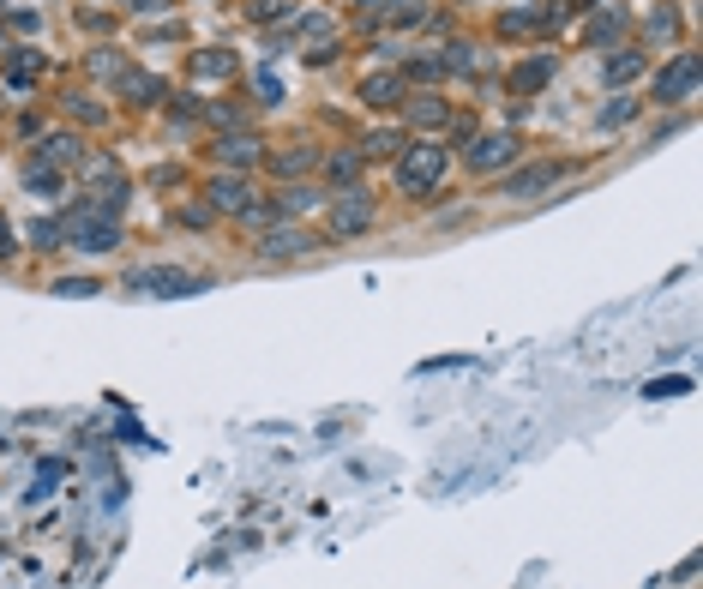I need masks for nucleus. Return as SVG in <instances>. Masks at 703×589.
<instances>
[{
    "label": "nucleus",
    "instance_id": "nucleus-1",
    "mask_svg": "<svg viewBox=\"0 0 703 589\" xmlns=\"http://www.w3.org/2000/svg\"><path fill=\"white\" fill-rule=\"evenodd\" d=\"M439 181H445V151L433 139L403 144V151H397V186H403V193H433Z\"/></svg>",
    "mask_w": 703,
    "mask_h": 589
},
{
    "label": "nucleus",
    "instance_id": "nucleus-2",
    "mask_svg": "<svg viewBox=\"0 0 703 589\" xmlns=\"http://www.w3.org/2000/svg\"><path fill=\"white\" fill-rule=\"evenodd\" d=\"M66 241L79 247V253H115V247H121V217H102V211L79 204V211L66 217Z\"/></svg>",
    "mask_w": 703,
    "mask_h": 589
},
{
    "label": "nucleus",
    "instance_id": "nucleus-3",
    "mask_svg": "<svg viewBox=\"0 0 703 589\" xmlns=\"http://www.w3.org/2000/svg\"><path fill=\"white\" fill-rule=\"evenodd\" d=\"M373 199H367L361 186H343L337 199H331V235H343V241H355V235H367L373 229Z\"/></svg>",
    "mask_w": 703,
    "mask_h": 589
},
{
    "label": "nucleus",
    "instance_id": "nucleus-4",
    "mask_svg": "<svg viewBox=\"0 0 703 589\" xmlns=\"http://www.w3.org/2000/svg\"><path fill=\"white\" fill-rule=\"evenodd\" d=\"M463 163L475 169V175H493V169L517 163V139H511V133H469V151H463Z\"/></svg>",
    "mask_w": 703,
    "mask_h": 589
},
{
    "label": "nucleus",
    "instance_id": "nucleus-5",
    "mask_svg": "<svg viewBox=\"0 0 703 589\" xmlns=\"http://www.w3.org/2000/svg\"><path fill=\"white\" fill-rule=\"evenodd\" d=\"M126 289L133 295H187V289H199L187 271L175 264H144V271H126Z\"/></svg>",
    "mask_w": 703,
    "mask_h": 589
},
{
    "label": "nucleus",
    "instance_id": "nucleus-6",
    "mask_svg": "<svg viewBox=\"0 0 703 589\" xmlns=\"http://www.w3.org/2000/svg\"><path fill=\"white\" fill-rule=\"evenodd\" d=\"M698 91V55H673V61L655 73V97L662 102H691Z\"/></svg>",
    "mask_w": 703,
    "mask_h": 589
},
{
    "label": "nucleus",
    "instance_id": "nucleus-7",
    "mask_svg": "<svg viewBox=\"0 0 703 589\" xmlns=\"http://www.w3.org/2000/svg\"><path fill=\"white\" fill-rule=\"evenodd\" d=\"M319 247V235L313 229H295V223H271V235L259 241L265 259H301V253H313Z\"/></svg>",
    "mask_w": 703,
    "mask_h": 589
},
{
    "label": "nucleus",
    "instance_id": "nucleus-8",
    "mask_svg": "<svg viewBox=\"0 0 703 589\" xmlns=\"http://www.w3.org/2000/svg\"><path fill=\"white\" fill-rule=\"evenodd\" d=\"M259 157H265V139H259V133H222V139H217V163L235 169V175H241L247 163H259Z\"/></svg>",
    "mask_w": 703,
    "mask_h": 589
},
{
    "label": "nucleus",
    "instance_id": "nucleus-9",
    "mask_svg": "<svg viewBox=\"0 0 703 589\" xmlns=\"http://www.w3.org/2000/svg\"><path fill=\"white\" fill-rule=\"evenodd\" d=\"M565 169L560 163H535V169H517V175H511V181H505V199H542L547 186L560 181Z\"/></svg>",
    "mask_w": 703,
    "mask_h": 589
},
{
    "label": "nucleus",
    "instance_id": "nucleus-10",
    "mask_svg": "<svg viewBox=\"0 0 703 589\" xmlns=\"http://www.w3.org/2000/svg\"><path fill=\"white\" fill-rule=\"evenodd\" d=\"M204 199H211V211H229V217H241L247 204H253V186H247L241 175H217V181L204 186Z\"/></svg>",
    "mask_w": 703,
    "mask_h": 589
},
{
    "label": "nucleus",
    "instance_id": "nucleus-11",
    "mask_svg": "<svg viewBox=\"0 0 703 589\" xmlns=\"http://www.w3.org/2000/svg\"><path fill=\"white\" fill-rule=\"evenodd\" d=\"M361 102L367 108H397L403 102V73H367L361 79Z\"/></svg>",
    "mask_w": 703,
    "mask_h": 589
},
{
    "label": "nucleus",
    "instance_id": "nucleus-12",
    "mask_svg": "<svg viewBox=\"0 0 703 589\" xmlns=\"http://www.w3.org/2000/svg\"><path fill=\"white\" fill-rule=\"evenodd\" d=\"M403 121L421 126V133H433V126L451 121V108H445V97H433V91H427V97H409V102H403Z\"/></svg>",
    "mask_w": 703,
    "mask_h": 589
},
{
    "label": "nucleus",
    "instance_id": "nucleus-13",
    "mask_svg": "<svg viewBox=\"0 0 703 589\" xmlns=\"http://www.w3.org/2000/svg\"><path fill=\"white\" fill-rule=\"evenodd\" d=\"M271 169H277V181H301V175L319 169V151H313V144H289V151L271 157Z\"/></svg>",
    "mask_w": 703,
    "mask_h": 589
},
{
    "label": "nucleus",
    "instance_id": "nucleus-14",
    "mask_svg": "<svg viewBox=\"0 0 703 589\" xmlns=\"http://www.w3.org/2000/svg\"><path fill=\"white\" fill-rule=\"evenodd\" d=\"M638 73H643V55H631V48H613V55L602 61V79L607 84H631Z\"/></svg>",
    "mask_w": 703,
    "mask_h": 589
},
{
    "label": "nucleus",
    "instance_id": "nucleus-15",
    "mask_svg": "<svg viewBox=\"0 0 703 589\" xmlns=\"http://www.w3.org/2000/svg\"><path fill=\"white\" fill-rule=\"evenodd\" d=\"M193 73H199V79H235V55H229V48H199V55H193Z\"/></svg>",
    "mask_w": 703,
    "mask_h": 589
},
{
    "label": "nucleus",
    "instance_id": "nucleus-16",
    "mask_svg": "<svg viewBox=\"0 0 703 589\" xmlns=\"http://www.w3.org/2000/svg\"><path fill=\"white\" fill-rule=\"evenodd\" d=\"M553 79V55H535V61H523L517 73H511V91H535V84Z\"/></svg>",
    "mask_w": 703,
    "mask_h": 589
},
{
    "label": "nucleus",
    "instance_id": "nucleus-17",
    "mask_svg": "<svg viewBox=\"0 0 703 589\" xmlns=\"http://www.w3.org/2000/svg\"><path fill=\"white\" fill-rule=\"evenodd\" d=\"M631 115H638V102H631V97H607L602 115H595V126H602V133H613V126H631Z\"/></svg>",
    "mask_w": 703,
    "mask_h": 589
},
{
    "label": "nucleus",
    "instance_id": "nucleus-18",
    "mask_svg": "<svg viewBox=\"0 0 703 589\" xmlns=\"http://www.w3.org/2000/svg\"><path fill=\"white\" fill-rule=\"evenodd\" d=\"M121 97L157 102V97H162V79H151V73H133V66H126V73H121Z\"/></svg>",
    "mask_w": 703,
    "mask_h": 589
},
{
    "label": "nucleus",
    "instance_id": "nucleus-19",
    "mask_svg": "<svg viewBox=\"0 0 703 589\" xmlns=\"http://www.w3.org/2000/svg\"><path fill=\"white\" fill-rule=\"evenodd\" d=\"M403 151V126H385V133H373V139L361 144V163H373V157H397Z\"/></svg>",
    "mask_w": 703,
    "mask_h": 589
},
{
    "label": "nucleus",
    "instance_id": "nucleus-20",
    "mask_svg": "<svg viewBox=\"0 0 703 589\" xmlns=\"http://www.w3.org/2000/svg\"><path fill=\"white\" fill-rule=\"evenodd\" d=\"M325 175L337 186H349L355 175H361V151H337V157H325Z\"/></svg>",
    "mask_w": 703,
    "mask_h": 589
},
{
    "label": "nucleus",
    "instance_id": "nucleus-21",
    "mask_svg": "<svg viewBox=\"0 0 703 589\" xmlns=\"http://www.w3.org/2000/svg\"><path fill=\"white\" fill-rule=\"evenodd\" d=\"M42 163H48V169H55V163H79V139H66V133H61V139H48V144H42Z\"/></svg>",
    "mask_w": 703,
    "mask_h": 589
},
{
    "label": "nucleus",
    "instance_id": "nucleus-22",
    "mask_svg": "<svg viewBox=\"0 0 703 589\" xmlns=\"http://www.w3.org/2000/svg\"><path fill=\"white\" fill-rule=\"evenodd\" d=\"M253 19H259V24H295L301 13H295L289 0H259V13H253Z\"/></svg>",
    "mask_w": 703,
    "mask_h": 589
},
{
    "label": "nucleus",
    "instance_id": "nucleus-23",
    "mask_svg": "<svg viewBox=\"0 0 703 589\" xmlns=\"http://www.w3.org/2000/svg\"><path fill=\"white\" fill-rule=\"evenodd\" d=\"M439 66H445V73H475V48H469V42H451Z\"/></svg>",
    "mask_w": 703,
    "mask_h": 589
},
{
    "label": "nucleus",
    "instance_id": "nucleus-24",
    "mask_svg": "<svg viewBox=\"0 0 703 589\" xmlns=\"http://www.w3.org/2000/svg\"><path fill=\"white\" fill-rule=\"evenodd\" d=\"M307 204H313V186H289V193L277 199V217H295V211H307Z\"/></svg>",
    "mask_w": 703,
    "mask_h": 589
},
{
    "label": "nucleus",
    "instance_id": "nucleus-25",
    "mask_svg": "<svg viewBox=\"0 0 703 589\" xmlns=\"http://www.w3.org/2000/svg\"><path fill=\"white\" fill-rule=\"evenodd\" d=\"M409 79H427V84H439V79H445L439 55H415V61H409Z\"/></svg>",
    "mask_w": 703,
    "mask_h": 589
},
{
    "label": "nucleus",
    "instance_id": "nucleus-26",
    "mask_svg": "<svg viewBox=\"0 0 703 589\" xmlns=\"http://www.w3.org/2000/svg\"><path fill=\"white\" fill-rule=\"evenodd\" d=\"M91 73H102V79H121L126 66H121V55H115V48H97V55H91Z\"/></svg>",
    "mask_w": 703,
    "mask_h": 589
},
{
    "label": "nucleus",
    "instance_id": "nucleus-27",
    "mask_svg": "<svg viewBox=\"0 0 703 589\" xmlns=\"http://www.w3.org/2000/svg\"><path fill=\"white\" fill-rule=\"evenodd\" d=\"M385 13H391L397 24H421L427 19V0H397V6H385Z\"/></svg>",
    "mask_w": 703,
    "mask_h": 589
},
{
    "label": "nucleus",
    "instance_id": "nucleus-28",
    "mask_svg": "<svg viewBox=\"0 0 703 589\" xmlns=\"http://www.w3.org/2000/svg\"><path fill=\"white\" fill-rule=\"evenodd\" d=\"M620 30H625L620 13H595V19H589V37H595V42H602V37H620Z\"/></svg>",
    "mask_w": 703,
    "mask_h": 589
},
{
    "label": "nucleus",
    "instance_id": "nucleus-29",
    "mask_svg": "<svg viewBox=\"0 0 703 589\" xmlns=\"http://www.w3.org/2000/svg\"><path fill=\"white\" fill-rule=\"evenodd\" d=\"M673 30H680V13H649V37H673Z\"/></svg>",
    "mask_w": 703,
    "mask_h": 589
},
{
    "label": "nucleus",
    "instance_id": "nucleus-30",
    "mask_svg": "<svg viewBox=\"0 0 703 589\" xmlns=\"http://www.w3.org/2000/svg\"><path fill=\"white\" fill-rule=\"evenodd\" d=\"M133 19H157V13H169V0H121Z\"/></svg>",
    "mask_w": 703,
    "mask_h": 589
},
{
    "label": "nucleus",
    "instance_id": "nucleus-31",
    "mask_svg": "<svg viewBox=\"0 0 703 589\" xmlns=\"http://www.w3.org/2000/svg\"><path fill=\"white\" fill-rule=\"evenodd\" d=\"M204 115H211V121H217V126H241V121H247V115H241V108H235V102H229V108H222V102H211Z\"/></svg>",
    "mask_w": 703,
    "mask_h": 589
},
{
    "label": "nucleus",
    "instance_id": "nucleus-32",
    "mask_svg": "<svg viewBox=\"0 0 703 589\" xmlns=\"http://www.w3.org/2000/svg\"><path fill=\"white\" fill-rule=\"evenodd\" d=\"M55 295H97V283L91 277H66V283H55Z\"/></svg>",
    "mask_w": 703,
    "mask_h": 589
},
{
    "label": "nucleus",
    "instance_id": "nucleus-33",
    "mask_svg": "<svg viewBox=\"0 0 703 589\" xmlns=\"http://www.w3.org/2000/svg\"><path fill=\"white\" fill-rule=\"evenodd\" d=\"M66 108H73V115H84V121H97V115H102L91 97H66Z\"/></svg>",
    "mask_w": 703,
    "mask_h": 589
},
{
    "label": "nucleus",
    "instance_id": "nucleus-34",
    "mask_svg": "<svg viewBox=\"0 0 703 589\" xmlns=\"http://www.w3.org/2000/svg\"><path fill=\"white\" fill-rule=\"evenodd\" d=\"M529 24H535V13H505L499 30H529Z\"/></svg>",
    "mask_w": 703,
    "mask_h": 589
},
{
    "label": "nucleus",
    "instance_id": "nucleus-35",
    "mask_svg": "<svg viewBox=\"0 0 703 589\" xmlns=\"http://www.w3.org/2000/svg\"><path fill=\"white\" fill-rule=\"evenodd\" d=\"M6 253H13V235H6V223H0V259H6Z\"/></svg>",
    "mask_w": 703,
    "mask_h": 589
}]
</instances>
